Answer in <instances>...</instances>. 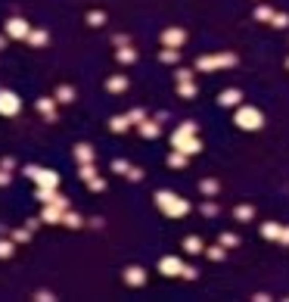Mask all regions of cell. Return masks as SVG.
Returning <instances> with one entry per match:
<instances>
[{
  "label": "cell",
  "mask_w": 289,
  "mask_h": 302,
  "mask_svg": "<svg viewBox=\"0 0 289 302\" xmlns=\"http://www.w3.org/2000/svg\"><path fill=\"white\" fill-rule=\"evenodd\" d=\"M87 25H94V28L106 25V13H103V10H91V13H87Z\"/></svg>",
  "instance_id": "obj_30"
},
{
  "label": "cell",
  "mask_w": 289,
  "mask_h": 302,
  "mask_svg": "<svg viewBox=\"0 0 289 302\" xmlns=\"http://www.w3.org/2000/svg\"><path fill=\"white\" fill-rule=\"evenodd\" d=\"M239 103H242V91L239 88H227V91L218 94V106H227L230 109V106H239Z\"/></svg>",
  "instance_id": "obj_12"
},
{
  "label": "cell",
  "mask_w": 289,
  "mask_h": 302,
  "mask_svg": "<svg viewBox=\"0 0 289 302\" xmlns=\"http://www.w3.org/2000/svg\"><path fill=\"white\" fill-rule=\"evenodd\" d=\"M255 19H258V22H271V19H274V10H271L268 4H261V7H255Z\"/></svg>",
  "instance_id": "obj_32"
},
{
  "label": "cell",
  "mask_w": 289,
  "mask_h": 302,
  "mask_svg": "<svg viewBox=\"0 0 289 302\" xmlns=\"http://www.w3.org/2000/svg\"><path fill=\"white\" fill-rule=\"evenodd\" d=\"M62 215H65V209H59L53 203H47L40 209V221H47V224H62Z\"/></svg>",
  "instance_id": "obj_13"
},
{
  "label": "cell",
  "mask_w": 289,
  "mask_h": 302,
  "mask_svg": "<svg viewBox=\"0 0 289 302\" xmlns=\"http://www.w3.org/2000/svg\"><path fill=\"white\" fill-rule=\"evenodd\" d=\"M109 128H112L115 134H125V131L131 128V119H128V116H112V119H109Z\"/></svg>",
  "instance_id": "obj_20"
},
{
  "label": "cell",
  "mask_w": 289,
  "mask_h": 302,
  "mask_svg": "<svg viewBox=\"0 0 289 302\" xmlns=\"http://www.w3.org/2000/svg\"><path fill=\"white\" fill-rule=\"evenodd\" d=\"M75 159H78V162H94V159H97L94 146H91V143H78V146H75Z\"/></svg>",
  "instance_id": "obj_16"
},
{
  "label": "cell",
  "mask_w": 289,
  "mask_h": 302,
  "mask_svg": "<svg viewBox=\"0 0 289 302\" xmlns=\"http://www.w3.org/2000/svg\"><path fill=\"white\" fill-rule=\"evenodd\" d=\"M174 78H177V84H184V81H193V72H190V69H177V72H174Z\"/></svg>",
  "instance_id": "obj_41"
},
{
  "label": "cell",
  "mask_w": 289,
  "mask_h": 302,
  "mask_svg": "<svg viewBox=\"0 0 289 302\" xmlns=\"http://www.w3.org/2000/svg\"><path fill=\"white\" fill-rule=\"evenodd\" d=\"M196 94H199V88H196L193 81H184V84H177V97H184V100H196Z\"/></svg>",
  "instance_id": "obj_23"
},
{
  "label": "cell",
  "mask_w": 289,
  "mask_h": 302,
  "mask_svg": "<svg viewBox=\"0 0 289 302\" xmlns=\"http://www.w3.org/2000/svg\"><path fill=\"white\" fill-rule=\"evenodd\" d=\"M106 91H109V94H121V91H128V78H125V75H112V78L106 81Z\"/></svg>",
  "instance_id": "obj_17"
},
{
  "label": "cell",
  "mask_w": 289,
  "mask_h": 302,
  "mask_svg": "<svg viewBox=\"0 0 289 302\" xmlns=\"http://www.w3.org/2000/svg\"><path fill=\"white\" fill-rule=\"evenodd\" d=\"M25 171V178H31L37 187H50V190H56L59 187V175L53 171V168H40V165H25L22 168Z\"/></svg>",
  "instance_id": "obj_4"
},
{
  "label": "cell",
  "mask_w": 289,
  "mask_h": 302,
  "mask_svg": "<svg viewBox=\"0 0 289 302\" xmlns=\"http://www.w3.org/2000/svg\"><path fill=\"white\" fill-rule=\"evenodd\" d=\"M0 168H7V171H13V168H16L13 156H4V159H0Z\"/></svg>",
  "instance_id": "obj_46"
},
{
  "label": "cell",
  "mask_w": 289,
  "mask_h": 302,
  "mask_svg": "<svg viewBox=\"0 0 289 302\" xmlns=\"http://www.w3.org/2000/svg\"><path fill=\"white\" fill-rule=\"evenodd\" d=\"M199 212H202V215H209V218H215V215L221 212V206H218L215 200H205V203L199 206Z\"/></svg>",
  "instance_id": "obj_31"
},
{
  "label": "cell",
  "mask_w": 289,
  "mask_h": 302,
  "mask_svg": "<svg viewBox=\"0 0 289 302\" xmlns=\"http://www.w3.org/2000/svg\"><path fill=\"white\" fill-rule=\"evenodd\" d=\"M78 175H81V181L87 184L91 178H97V165H94V162H81V171H78Z\"/></svg>",
  "instance_id": "obj_29"
},
{
  "label": "cell",
  "mask_w": 289,
  "mask_h": 302,
  "mask_svg": "<svg viewBox=\"0 0 289 302\" xmlns=\"http://www.w3.org/2000/svg\"><path fill=\"white\" fill-rule=\"evenodd\" d=\"M87 190L103 193V190H106V178H100V175H97V178H91V181H87Z\"/></svg>",
  "instance_id": "obj_34"
},
{
  "label": "cell",
  "mask_w": 289,
  "mask_h": 302,
  "mask_svg": "<svg viewBox=\"0 0 289 302\" xmlns=\"http://www.w3.org/2000/svg\"><path fill=\"white\" fill-rule=\"evenodd\" d=\"M137 131H140V137H146V140H155V137L162 134V122H155V119H146L143 125H137Z\"/></svg>",
  "instance_id": "obj_14"
},
{
  "label": "cell",
  "mask_w": 289,
  "mask_h": 302,
  "mask_svg": "<svg viewBox=\"0 0 289 302\" xmlns=\"http://www.w3.org/2000/svg\"><path fill=\"white\" fill-rule=\"evenodd\" d=\"M10 237H13L16 243H28V240H31V231H28V228H16V231H10Z\"/></svg>",
  "instance_id": "obj_35"
},
{
  "label": "cell",
  "mask_w": 289,
  "mask_h": 302,
  "mask_svg": "<svg viewBox=\"0 0 289 302\" xmlns=\"http://www.w3.org/2000/svg\"><path fill=\"white\" fill-rule=\"evenodd\" d=\"M16 246H19V243H16L13 237H10V240H7V237H0V258H10V255L16 252Z\"/></svg>",
  "instance_id": "obj_25"
},
{
  "label": "cell",
  "mask_w": 289,
  "mask_h": 302,
  "mask_svg": "<svg viewBox=\"0 0 289 302\" xmlns=\"http://www.w3.org/2000/svg\"><path fill=\"white\" fill-rule=\"evenodd\" d=\"M184 41H187V31H184V28H165V31H162V44L171 47V50L184 47Z\"/></svg>",
  "instance_id": "obj_9"
},
{
  "label": "cell",
  "mask_w": 289,
  "mask_h": 302,
  "mask_svg": "<svg viewBox=\"0 0 289 302\" xmlns=\"http://www.w3.org/2000/svg\"><path fill=\"white\" fill-rule=\"evenodd\" d=\"M159 271H162L165 277H181L184 262H181L177 255H165V258H159Z\"/></svg>",
  "instance_id": "obj_8"
},
{
  "label": "cell",
  "mask_w": 289,
  "mask_h": 302,
  "mask_svg": "<svg viewBox=\"0 0 289 302\" xmlns=\"http://www.w3.org/2000/svg\"><path fill=\"white\" fill-rule=\"evenodd\" d=\"M10 181H13V175H10V171H7V168H0V187H7V184H10Z\"/></svg>",
  "instance_id": "obj_47"
},
{
  "label": "cell",
  "mask_w": 289,
  "mask_h": 302,
  "mask_svg": "<svg viewBox=\"0 0 289 302\" xmlns=\"http://www.w3.org/2000/svg\"><path fill=\"white\" fill-rule=\"evenodd\" d=\"M280 243H283V246H289V228H283V231H280Z\"/></svg>",
  "instance_id": "obj_49"
},
{
  "label": "cell",
  "mask_w": 289,
  "mask_h": 302,
  "mask_svg": "<svg viewBox=\"0 0 289 302\" xmlns=\"http://www.w3.org/2000/svg\"><path fill=\"white\" fill-rule=\"evenodd\" d=\"M22 112V100L19 94L7 91V88H0V116H19Z\"/></svg>",
  "instance_id": "obj_7"
},
{
  "label": "cell",
  "mask_w": 289,
  "mask_h": 302,
  "mask_svg": "<svg viewBox=\"0 0 289 302\" xmlns=\"http://www.w3.org/2000/svg\"><path fill=\"white\" fill-rule=\"evenodd\" d=\"M233 125L242 128V131H258L264 125V116L258 106H249V103H239L236 112H233Z\"/></svg>",
  "instance_id": "obj_3"
},
{
  "label": "cell",
  "mask_w": 289,
  "mask_h": 302,
  "mask_svg": "<svg viewBox=\"0 0 289 302\" xmlns=\"http://www.w3.org/2000/svg\"><path fill=\"white\" fill-rule=\"evenodd\" d=\"M286 69H289V59H286Z\"/></svg>",
  "instance_id": "obj_51"
},
{
  "label": "cell",
  "mask_w": 289,
  "mask_h": 302,
  "mask_svg": "<svg viewBox=\"0 0 289 302\" xmlns=\"http://www.w3.org/2000/svg\"><path fill=\"white\" fill-rule=\"evenodd\" d=\"M25 228H28V231H37V228H40V218H28Z\"/></svg>",
  "instance_id": "obj_48"
},
{
  "label": "cell",
  "mask_w": 289,
  "mask_h": 302,
  "mask_svg": "<svg viewBox=\"0 0 289 302\" xmlns=\"http://www.w3.org/2000/svg\"><path fill=\"white\" fill-rule=\"evenodd\" d=\"M112 44H115V47H128L131 41H128V34H115V37H112Z\"/></svg>",
  "instance_id": "obj_45"
},
{
  "label": "cell",
  "mask_w": 289,
  "mask_h": 302,
  "mask_svg": "<svg viewBox=\"0 0 289 302\" xmlns=\"http://www.w3.org/2000/svg\"><path fill=\"white\" fill-rule=\"evenodd\" d=\"M62 224H69L72 231H78V228H81V224H84V221H81V215H78V212L65 209V215H62Z\"/></svg>",
  "instance_id": "obj_26"
},
{
  "label": "cell",
  "mask_w": 289,
  "mask_h": 302,
  "mask_svg": "<svg viewBox=\"0 0 289 302\" xmlns=\"http://www.w3.org/2000/svg\"><path fill=\"white\" fill-rule=\"evenodd\" d=\"M128 168H131V165H128L125 159H112V171H115V175H128Z\"/></svg>",
  "instance_id": "obj_40"
},
{
  "label": "cell",
  "mask_w": 289,
  "mask_h": 302,
  "mask_svg": "<svg viewBox=\"0 0 289 302\" xmlns=\"http://www.w3.org/2000/svg\"><path fill=\"white\" fill-rule=\"evenodd\" d=\"M53 97H56V103H72V100H75V88H69V84H59Z\"/></svg>",
  "instance_id": "obj_24"
},
{
  "label": "cell",
  "mask_w": 289,
  "mask_h": 302,
  "mask_svg": "<svg viewBox=\"0 0 289 302\" xmlns=\"http://www.w3.org/2000/svg\"><path fill=\"white\" fill-rule=\"evenodd\" d=\"M159 59H162V62H177V59H181V50H171V47H165V50L159 53Z\"/></svg>",
  "instance_id": "obj_37"
},
{
  "label": "cell",
  "mask_w": 289,
  "mask_h": 302,
  "mask_svg": "<svg viewBox=\"0 0 289 302\" xmlns=\"http://www.w3.org/2000/svg\"><path fill=\"white\" fill-rule=\"evenodd\" d=\"M233 215H236V221H252V218H255V209H252V206H236Z\"/></svg>",
  "instance_id": "obj_27"
},
{
  "label": "cell",
  "mask_w": 289,
  "mask_h": 302,
  "mask_svg": "<svg viewBox=\"0 0 289 302\" xmlns=\"http://www.w3.org/2000/svg\"><path fill=\"white\" fill-rule=\"evenodd\" d=\"M34 109L40 112L44 119H50V122H56V97H40L37 103H34Z\"/></svg>",
  "instance_id": "obj_11"
},
{
  "label": "cell",
  "mask_w": 289,
  "mask_h": 302,
  "mask_svg": "<svg viewBox=\"0 0 289 302\" xmlns=\"http://www.w3.org/2000/svg\"><path fill=\"white\" fill-rule=\"evenodd\" d=\"M218 243H221L224 249H233V246H239V237H236V234H221Z\"/></svg>",
  "instance_id": "obj_36"
},
{
  "label": "cell",
  "mask_w": 289,
  "mask_h": 302,
  "mask_svg": "<svg viewBox=\"0 0 289 302\" xmlns=\"http://www.w3.org/2000/svg\"><path fill=\"white\" fill-rule=\"evenodd\" d=\"M196 131H199V125H196V122H181V125L171 131V146H174V149H181V153H187V156H196L199 149H202V143H199Z\"/></svg>",
  "instance_id": "obj_1"
},
{
  "label": "cell",
  "mask_w": 289,
  "mask_h": 302,
  "mask_svg": "<svg viewBox=\"0 0 289 302\" xmlns=\"http://www.w3.org/2000/svg\"><path fill=\"white\" fill-rule=\"evenodd\" d=\"M4 34L13 37V41H28V34H31V25L22 19V16H10L7 25H4Z\"/></svg>",
  "instance_id": "obj_6"
},
{
  "label": "cell",
  "mask_w": 289,
  "mask_h": 302,
  "mask_svg": "<svg viewBox=\"0 0 289 302\" xmlns=\"http://www.w3.org/2000/svg\"><path fill=\"white\" fill-rule=\"evenodd\" d=\"M155 206L168 215V218H181V215H187L190 212V203L187 200H181L177 193H171V190H155Z\"/></svg>",
  "instance_id": "obj_2"
},
{
  "label": "cell",
  "mask_w": 289,
  "mask_h": 302,
  "mask_svg": "<svg viewBox=\"0 0 289 302\" xmlns=\"http://www.w3.org/2000/svg\"><path fill=\"white\" fill-rule=\"evenodd\" d=\"M184 252L199 255V252H205V246H202V240H199V237H184Z\"/></svg>",
  "instance_id": "obj_22"
},
{
  "label": "cell",
  "mask_w": 289,
  "mask_h": 302,
  "mask_svg": "<svg viewBox=\"0 0 289 302\" xmlns=\"http://www.w3.org/2000/svg\"><path fill=\"white\" fill-rule=\"evenodd\" d=\"M168 165H171V168H184V165H187V153H181V149L168 153Z\"/></svg>",
  "instance_id": "obj_28"
},
{
  "label": "cell",
  "mask_w": 289,
  "mask_h": 302,
  "mask_svg": "<svg viewBox=\"0 0 289 302\" xmlns=\"http://www.w3.org/2000/svg\"><path fill=\"white\" fill-rule=\"evenodd\" d=\"M7 41H10V37H7V34H0V50H4V47H7Z\"/></svg>",
  "instance_id": "obj_50"
},
{
  "label": "cell",
  "mask_w": 289,
  "mask_h": 302,
  "mask_svg": "<svg viewBox=\"0 0 289 302\" xmlns=\"http://www.w3.org/2000/svg\"><path fill=\"white\" fill-rule=\"evenodd\" d=\"M199 190H202V197H218V190H221V184H218L215 178H205V181L199 184Z\"/></svg>",
  "instance_id": "obj_21"
},
{
  "label": "cell",
  "mask_w": 289,
  "mask_h": 302,
  "mask_svg": "<svg viewBox=\"0 0 289 302\" xmlns=\"http://www.w3.org/2000/svg\"><path fill=\"white\" fill-rule=\"evenodd\" d=\"M271 25H274V28H286V25H289V16H286V13H274Z\"/></svg>",
  "instance_id": "obj_39"
},
{
  "label": "cell",
  "mask_w": 289,
  "mask_h": 302,
  "mask_svg": "<svg viewBox=\"0 0 289 302\" xmlns=\"http://www.w3.org/2000/svg\"><path fill=\"white\" fill-rule=\"evenodd\" d=\"M181 277H187V281H196V277H199V268H196V265H184Z\"/></svg>",
  "instance_id": "obj_42"
},
{
  "label": "cell",
  "mask_w": 289,
  "mask_h": 302,
  "mask_svg": "<svg viewBox=\"0 0 289 302\" xmlns=\"http://www.w3.org/2000/svg\"><path fill=\"white\" fill-rule=\"evenodd\" d=\"M280 231H283V224H277V221L261 224V237H264V240H280Z\"/></svg>",
  "instance_id": "obj_19"
},
{
  "label": "cell",
  "mask_w": 289,
  "mask_h": 302,
  "mask_svg": "<svg viewBox=\"0 0 289 302\" xmlns=\"http://www.w3.org/2000/svg\"><path fill=\"white\" fill-rule=\"evenodd\" d=\"M128 119H131V125H143V122H146V112H143V109H131Z\"/></svg>",
  "instance_id": "obj_38"
},
{
  "label": "cell",
  "mask_w": 289,
  "mask_h": 302,
  "mask_svg": "<svg viewBox=\"0 0 289 302\" xmlns=\"http://www.w3.org/2000/svg\"><path fill=\"white\" fill-rule=\"evenodd\" d=\"M121 277H125V284H128V287H143V284H146V271H143L140 265H128Z\"/></svg>",
  "instance_id": "obj_10"
},
{
  "label": "cell",
  "mask_w": 289,
  "mask_h": 302,
  "mask_svg": "<svg viewBox=\"0 0 289 302\" xmlns=\"http://www.w3.org/2000/svg\"><path fill=\"white\" fill-rule=\"evenodd\" d=\"M34 299H37V302H53L56 296H53L50 290H37V293H34Z\"/></svg>",
  "instance_id": "obj_43"
},
{
  "label": "cell",
  "mask_w": 289,
  "mask_h": 302,
  "mask_svg": "<svg viewBox=\"0 0 289 302\" xmlns=\"http://www.w3.org/2000/svg\"><path fill=\"white\" fill-rule=\"evenodd\" d=\"M28 44H31V47H47V44H50V34H47L44 28H31Z\"/></svg>",
  "instance_id": "obj_15"
},
{
  "label": "cell",
  "mask_w": 289,
  "mask_h": 302,
  "mask_svg": "<svg viewBox=\"0 0 289 302\" xmlns=\"http://www.w3.org/2000/svg\"><path fill=\"white\" fill-rule=\"evenodd\" d=\"M236 66V53H215V56H199L196 69L199 72H215V69H230Z\"/></svg>",
  "instance_id": "obj_5"
},
{
  "label": "cell",
  "mask_w": 289,
  "mask_h": 302,
  "mask_svg": "<svg viewBox=\"0 0 289 302\" xmlns=\"http://www.w3.org/2000/svg\"><path fill=\"white\" fill-rule=\"evenodd\" d=\"M115 59H118L121 66H131V62L137 59V50H134L131 44H128V47H118V50H115Z\"/></svg>",
  "instance_id": "obj_18"
},
{
  "label": "cell",
  "mask_w": 289,
  "mask_h": 302,
  "mask_svg": "<svg viewBox=\"0 0 289 302\" xmlns=\"http://www.w3.org/2000/svg\"><path fill=\"white\" fill-rule=\"evenodd\" d=\"M128 181H143V168H128Z\"/></svg>",
  "instance_id": "obj_44"
},
{
  "label": "cell",
  "mask_w": 289,
  "mask_h": 302,
  "mask_svg": "<svg viewBox=\"0 0 289 302\" xmlns=\"http://www.w3.org/2000/svg\"><path fill=\"white\" fill-rule=\"evenodd\" d=\"M205 255H209L212 262H224V255H227V249L218 243V246H212V249H205Z\"/></svg>",
  "instance_id": "obj_33"
}]
</instances>
